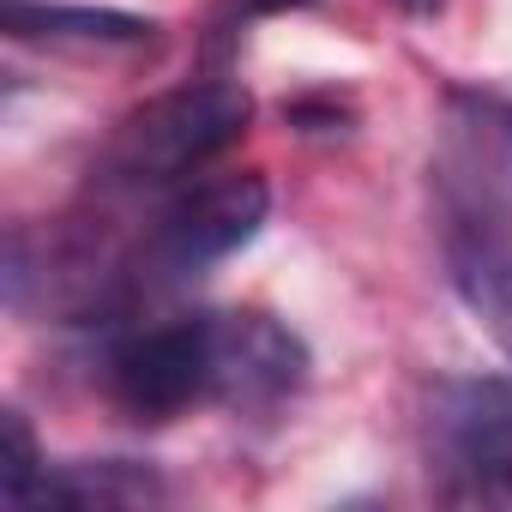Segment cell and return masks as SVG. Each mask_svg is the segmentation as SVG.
I'll return each mask as SVG.
<instances>
[{"mask_svg":"<svg viewBox=\"0 0 512 512\" xmlns=\"http://www.w3.org/2000/svg\"><path fill=\"white\" fill-rule=\"evenodd\" d=\"M253 121V97L235 79H199V85H175L151 103H139L109 151H103V175L121 187H157L175 181L199 163H211L217 151H229Z\"/></svg>","mask_w":512,"mask_h":512,"instance_id":"obj_1","label":"cell"},{"mask_svg":"<svg viewBox=\"0 0 512 512\" xmlns=\"http://www.w3.org/2000/svg\"><path fill=\"white\" fill-rule=\"evenodd\" d=\"M109 392L139 422H169L193 404H211V320L199 314L121 338L109 356Z\"/></svg>","mask_w":512,"mask_h":512,"instance_id":"obj_2","label":"cell"},{"mask_svg":"<svg viewBox=\"0 0 512 512\" xmlns=\"http://www.w3.org/2000/svg\"><path fill=\"white\" fill-rule=\"evenodd\" d=\"M272 217V187L266 175H217V181H199L187 187L163 217H157V235H151V253L169 266V272H205L229 253H241L253 235L266 229Z\"/></svg>","mask_w":512,"mask_h":512,"instance_id":"obj_3","label":"cell"},{"mask_svg":"<svg viewBox=\"0 0 512 512\" xmlns=\"http://www.w3.org/2000/svg\"><path fill=\"white\" fill-rule=\"evenodd\" d=\"M434 181H440L446 217L512 199V97H500V91H452L446 97Z\"/></svg>","mask_w":512,"mask_h":512,"instance_id":"obj_4","label":"cell"},{"mask_svg":"<svg viewBox=\"0 0 512 512\" xmlns=\"http://www.w3.org/2000/svg\"><path fill=\"white\" fill-rule=\"evenodd\" d=\"M211 320V404L272 410L302 392L308 344L272 314H205Z\"/></svg>","mask_w":512,"mask_h":512,"instance_id":"obj_5","label":"cell"},{"mask_svg":"<svg viewBox=\"0 0 512 512\" xmlns=\"http://www.w3.org/2000/svg\"><path fill=\"white\" fill-rule=\"evenodd\" d=\"M446 272L458 302L512 362V199L446 217Z\"/></svg>","mask_w":512,"mask_h":512,"instance_id":"obj_6","label":"cell"},{"mask_svg":"<svg viewBox=\"0 0 512 512\" xmlns=\"http://www.w3.org/2000/svg\"><path fill=\"white\" fill-rule=\"evenodd\" d=\"M452 422V458L470 476L476 494L512 500V386H470L458 392Z\"/></svg>","mask_w":512,"mask_h":512,"instance_id":"obj_7","label":"cell"},{"mask_svg":"<svg viewBox=\"0 0 512 512\" xmlns=\"http://www.w3.org/2000/svg\"><path fill=\"white\" fill-rule=\"evenodd\" d=\"M13 43H79V49H139L157 37L151 19L115 7H67V0H7Z\"/></svg>","mask_w":512,"mask_h":512,"instance_id":"obj_8","label":"cell"},{"mask_svg":"<svg viewBox=\"0 0 512 512\" xmlns=\"http://www.w3.org/2000/svg\"><path fill=\"white\" fill-rule=\"evenodd\" d=\"M163 476L151 464H133V458H79V464H61V470H43L31 506H151L163 500Z\"/></svg>","mask_w":512,"mask_h":512,"instance_id":"obj_9","label":"cell"},{"mask_svg":"<svg viewBox=\"0 0 512 512\" xmlns=\"http://www.w3.org/2000/svg\"><path fill=\"white\" fill-rule=\"evenodd\" d=\"M43 470H49V458H43L31 422L19 410H0V500H7V506H31Z\"/></svg>","mask_w":512,"mask_h":512,"instance_id":"obj_10","label":"cell"},{"mask_svg":"<svg viewBox=\"0 0 512 512\" xmlns=\"http://www.w3.org/2000/svg\"><path fill=\"white\" fill-rule=\"evenodd\" d=\"M392 7H404V13H416V19H428V13H440L446 0H392Z\"/></svg>","mask_w":512,"mask_h":512,"instance_id":"obj_11","label":"cell"}]
</instances>
